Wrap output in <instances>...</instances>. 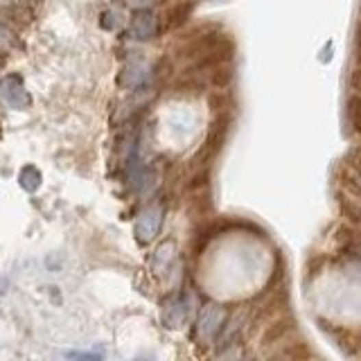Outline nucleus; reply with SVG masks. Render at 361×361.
Returning <instances> with one entry per match:
<instances>
[{
  "mask_svg": "<svg viewBox=\"0 0 361 361\" xmlns=\"http://www.w3.org/2000/svg\"><path fill=\"white\" fill-rule=\"evenodd\" d=\"M186 310H188L186 303H183L181 298H176V301H172L163 310V323L167 327H172V329L181 327L183 323H186V319H188V312Z\"/></svg>",
  "mask_w": 361,
  "mask_h": 361,
  "instance_id": "5",
  "label": "nucleus"
},
{
  "mask_svg": "<svg viewBox=\"0 0 361 361\" xmlns=\"http://www.w3.org/2000/svg\"><path fill=\"white\" fill-rule=\"evenodd\" d=\"M0 93H3V99L12 106V109H25V106L29 104V95H27L25 86H23L18 75L5 77L3 90H0Z\"/></svg>",
  "mask_w": 361,
  "mask_h": 361,
  "instance_id": "2",
  "label": "nucleus"
},
{
  "mask_svg": "<svg viewBox=\"0 0 361 361\" xmlns=\"http://www.w3.org/2000/svg\"><path fill=\"white\" fill-rule=\"evenodd\" d=\"M136 361H149V359H145V357H140V359H136Z\"/></svg>",
  "mask_w": 361,
  "mask_h": 361,
  "instance_id": "9",
  "label": "nucleus"
},
{
  "mask_svg": "<svg viewBox=\"0 0 361 361\" xmlns=\"http://www.w3.org/2000/svg\"><path fill=\"white\" fill-rule=\"evenodd\" d=\"M224 319H226L224 307H219V305L203 307L201 316H199V332H201V336H206V339H212V336L221 329Z\"/></svg>",
  "mask_w": 361,
  "mask_h": 361,
  "instance_id": "3",
  "label": "nucleus"
},
{
  "mask_svg": "<svg viewBox=\"0 0 361 361\" xmlns=\"http://www.w3.org/2000/svg\"><path fill=\"white\" fill-rule=\"evenodd\" d=\"M163 219H165L163 206H149V208H145L136 217V224H134L136 240L140 244L151 242L153 237L160 233V228H163Z\"/></svg>",
  "mask_w": 361,
  "mask_h": 361,
  "instance_id": "1",
  "label": "nucleus"
},
{
  "mask_svg": "<svg viewBox=\"0 0 361 361\" xmlns=\"http://www.w3.org/2000/svg\"><path fill=\"white\" fill-rule=\"evenodd\" d=\"M18 183H21V188L25 190V192L34 195V192L41 188V183H43L41 170H38V167H34V165H25L18 172Z\"/></svg>",
  "mask_w": 361,
  "mask_h": 361,
  "instance_id": "6",
  "label": "nucleus"
},
{
  "mask_svg": "<svg viewBox=\"0 0 361 361\" xmlns=\"http://www.w3.org/2000/svg\"><path fill=\"white\" fill-rule=\"evenodd\" d=\"M68 361H104L106 355L104 352H95V350H68L64 355Z\"/></svg>",
  "mask_w": 361,
  "mask_h": 361,
  "instance_id": "7",
  "label": "nucleus"
},
{
  "mask_svg": "<svg viewBox=\"0 0 361 361\" xmlns=\"http://www.w3.org/2000/svg\"><path fill=\"white\" fill-rule=\"evenodd\" d=\"M151 3H156V0H129V5H134V7H147Z\"/></svg>",
  "mask_w": 361,
  "mask_h": 361,
  "instance_id": "8",
  "label": "nucleus"
},
{
  "mask_svg": "<svg viewBox=\"0 0 361 361\" xmlns=\"http://www.w3.org/2000/svg\"><path fill=\"white\" fill-rule=\"evenodd\" d=\"M158 32V21L153 14L149 12H138L136 14V18L132 21V34L136 38H151V36H156Z\"/></svg>",
  "mask_w": 361,
  "mask_h": 361,
  "instance_id": "4",
  "label": "nucleus"
}]
</instances>
